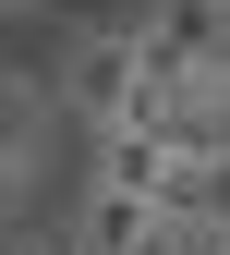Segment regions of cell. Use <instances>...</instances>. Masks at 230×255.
Masks as SVG:
<instances>
[{
  "mask_svg": "<svg viewBox=\"0 0 230 255\" xmlns=\"http://www.w3.org/2000/svg\"><path fill=\"white\" fill-rule=\"evenodd\" d=\"M49 85H61V110L85 122V134H109V122H134L146 110V24H73L61 37V61H49Z\"/></svg>",
  "mask_w": 230,
  "mask_h": 255,
  "instance_id": "obj_1",
  "label": "cell"
},
{
  "mask_svg": "<svg viewBox=\"0 0 230 255\" xmlns=\"http://www.w3.org/2000/svg\"><path fill=\"white\" fill-rule=\"evenodd\" d=\"M12 255H85V243H73V219H37V231H12Z\"/></svg>",
  "mask_w": 230,
  "mask_h": 255,
  "instance_id": "obj_2",
  "label": "cell"
},
{
  "mask_svg": "<svg viewBox=\"0 0 230 255\" xmlns=\"http://www.w3.org/2000/svg\"><path fill=\"white\" fill-rule=\"evenodd\" d=\"M206 98H218V110H230V61H218V85H206Z\"/></svg>",
  "mask_w": 230,
  "mask_h": 255,
  "instance_id": "obj_3",
  "label": "cell"
},
{
  "mask_svg": "<svg viewBox=\"0 0 230 255\" xmlns=\"http://www.w3.org/2000/svg\"><path fill=\"white\" fill-rule=\"evenodd\" d=\"M206 255H230V231H218V243H206Z\"/></svg>",
  "mask_w": 230,
  "mask_h": 255,
  "instance_id": "obj_4",
  "label": "cell"
},
{
  "mask_svg": "<svg viewBox=\"0 0 230 255\" xmlns=\"http://www.w3.org/2000/svg\"><path fill=\"white\" fill-rule=\"evenodd\" d=\"M12 12H37V0H12Z\"/></svg>",
  "mask_w": 230,
  "mask_h": 255,
  "instance_id": "obj_5",
  "label": "cell"
}]
</instances>
